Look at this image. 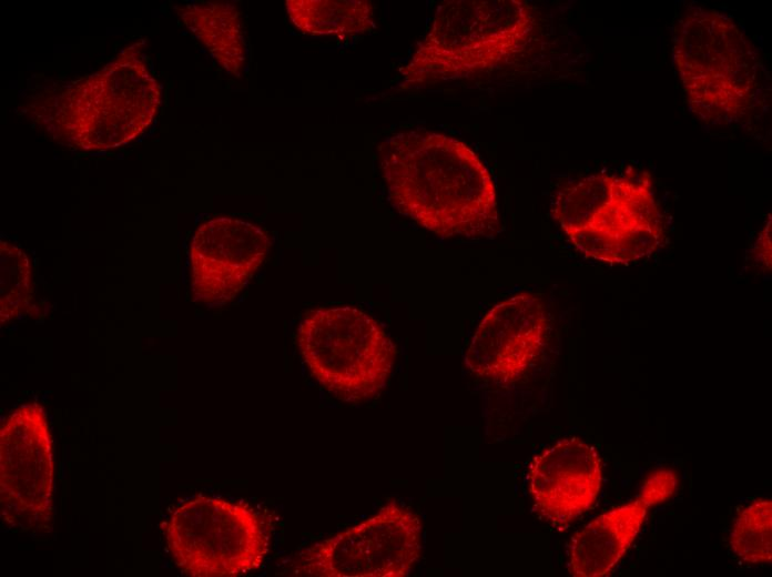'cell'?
<instances>
[{
	"label": "cell",
	"instance_id": "1",
	"mask_svg": "<svg viewBox=\"0 0 772 577\" xmlns=\"http://www.w3.org/2000/svg\"><path fill=\"white\" fill-rule=\"evenodd\" d=\"M392 205L441 237L488 239L500 229L489 169L463 141L427 129L387 136L377 148Z\"/></svg>",
	"mask_w": 772,
	"mask_h": 577
},
{
	"label": "cell",
	"instance_id": "2",
	"mask_svg": "<svg viewBox=\"0 0 772 577\" xmlns=\"http://www.w3.org/2000/svg\"><path fill=\"white\" fill-rule=\"evenodd\" d=\"M534 24L520 0L443 1L402 70L403 85L418 88L500 67L525 49Z\"/></svg>",
	"mask_w": 772,
	"mask_h": 577
},
{
	"label": "cell",
	"instance_id": "3",
	"mask_svg": "<svg viewBox=\"0 0 772 577\" xmlns=\"http://www.w3.org/2000/svg\"><path fill=\"white\" fill-rule=\"evenodd\" d=\"M673 57L690 108L701 120L732 122L750 109L758 57L732 20L692 9L676 26Z\"/></svg>",
	"mask_w": 772,
	"mask_h": 577
},
{
	"label": "cell",
	"instance_id": "4",
	"mask_svg": "<svg viewBox=\"0 0 772 577\" xmlns=\"http://www.w3.org/2000/svg\"><path fill=\"white\" fill-rule=\"evenodd\" d=\"M160 102V84L139 48L131 45L60 95L55 122L70 144L84 151L110 150L142 134Z\"/></svg>",
	"mask_w": 772,
	"mask_h": 577
},
{
	"label": "cell",
	"instance_id": "5",
	"mask_svg": "<svg viewBox=\"0 0 772 577\" xmlns=\"http://www.w3.org/2000/svg\"><path fill=\"white\" fill-rule=\"evenodd\" d=\"M273 530L271 515L246 502L197 495L172 512L165 539L185 575L234 577L261 567Z\"/></svg>",
	"mask_w": 772,
	"mask_h": 577
},
{
	"label": "cell",
	"instance_id": "6",
	"mask_svg": "<svg viewBox=\"0 0 772 577\" xmlns=\"http://www.w3.org/2000/svg\"><path fill=\"white\" fill-rule=\"evenodd\" d=\"M297 345L322 387L353 404L368 402L384 389L397 355L382 325L352 306L309 311L298 326Z\"/></svg>",
	"mask_w": 772,
	"mask_h": 577
},
{
	"label": "cell",
	"instance_id": "7",
	"mask_svg": "<svg viewBox=\"0 0 772 577\" xmlns=\"http://www.w3.org/2000/svg\"><path fill=\"white\" fill-rule=\"evenodd\" d=\"M421 548L420 518L392 499L364 522L298 551L291 575L405 577Z\"/></svg>",
	"mask_w": 772,
	"mask_h": 577
},
{
	"label": "cell",
	"instance_id": "8",
	"mask_svg": "<svg viewBox=\"0 0 772 577\" xmlns=\"http://www.w3.org/2000/svg\"><path fill=\"white\" fill-rule=\"evenodd\" d=\"M1 517L30 532L52 517V438L44 408L29 403L13 409L0 431Z\"/></svg>",
	"mask_w": 772,
	"mask_h": 577
},
{
	"label": "cell",
	"instance_id": "9",
	"mask_svg": "<svg viewBox=\"0 0 772 577\" xmlns=\"http://www.w3.org/2000/svg\"><path fill=\"white\" fill-rule=\"evenodd\" d=\"M566 235L586 256L607 263H627L652 253L662 226L651 182L643 174L616 176L609 198Z\"/></svg>",
	"mask_w": 772,
	"mask_h": 577
},
{
	"label": "cell",
	"instance_id": "10",
	"mask_svg": "<svg viewBox=\"0 0 772 577\" xmlns=\"http://www.w3.org/2000/svg\"><path fill=\"white\" fill-rule=\"evenodd\" d=\"M271 245L263 229L244 220L219 216L202 223L190 246L194 300L207 306L232 301L265 261Z\"/></svg>",
	"mask_w": 772,
	"mask_h": 577
},
{
	"label": "cell",
	"instance_id": "11",
	"mask_svg": "<svg viewBox=\"0 0 772 577\" xmlns=\"http://www.w3.org/2000/svg\"><path fill=\"white\" fill-rule=\"evenodd\" d=\"M548 327L541 300L529 293L496 304L480 321L465 355L476 376L510 384L524 376L541 354Z\"/></svg>",
	"mask_w": 772,
	"mask_h": 577
},
{
	"label": "cell",
	"instance_id": "12",
	"mask_svg": "<svg viewBox=\"0 0 772 577\" xmlns=\"http://www.w3.org/2000/svg\"><path fill=\"white\" fill-rule=\"evenodd\" d=\"M602 483L601 459L578 437L563 438L538 454L528 470L535 510L565 530L597 500Z\"/></svg>",
	"mask_w": 772,
	"mask_h": 577
},
{
	"label": "cell",
	"instance_id": "13",
	"mask_svg": "<svg viewBox=\"0 0 772 577\" xmlns=\"http://www.w3.org/2000/svg\"><path fill=\"white\" fill-rule=\"evenodd\" d=\"M671 469L650 474L632 500L596 517L577 532L568 546V571L576 577L609 574L638 536L650 507L668 500L677 490Z\"/></svg>",
	"mask_w": 772,
	"mask_h": 577
},
{
	"label": "cell",
	"instance_id": "14",
	"mask_svg": "<svg viewBox=\"0 0 772 577\" xmlns=\"http://www.w3.org/2000/svg\"><path fill=\"white\" fill-rule=\"evenodd\" d=\"M177 14L227 72L240 75L246 61L241 16L228 2H200L177 8Z\"/></svg>",
	"mask_w": 772,
	"mask_h": 577
},
{
	"label": "cell",
	"instance_id": "15",
	"mask_svg": "<svg viewBox=\"0 0 772 577\" xmlns=\"http://www.w3.org/2000/svg\"><path fill=\"white\" fill-rule=\"evenodd\" d=\"M292 23L311 36L352 37L374 28V8L369 1L287 0Z\"/></svg>",
	"mask_w": 772,
	"mask_h": 577
},
{
	"label": "cell",
	"instance_id": "16",
	"mask_svg": "<svg viewBox=\"0 0 772 577\" xmlns=\"http://www.w3.org/2000/svg\"><path fill=\"white\" fill-rule=\"evenodd\" d=\"M732 551L742 561L759 565L772 560V503L756 499L742 508L730 534Z\"/></svg>",
	"mask_w": 772,
	"mask_h": 577
},
{
	"label": "cell",
	"instance_id": "17",
	"mask_svg": "<svg viewBox=\"0 0 772 577\" xmlns=\"http://www.w3.org/2000/svg\"><path fill=\"white\" fill-rule=\"evenodd\" d=\"M32 271L26 253L0 241V320L8 323L24 314L32 298Z\"/></svg>",
	"mask_w": 772,
	"mask_h": 577
}]
</instances>
